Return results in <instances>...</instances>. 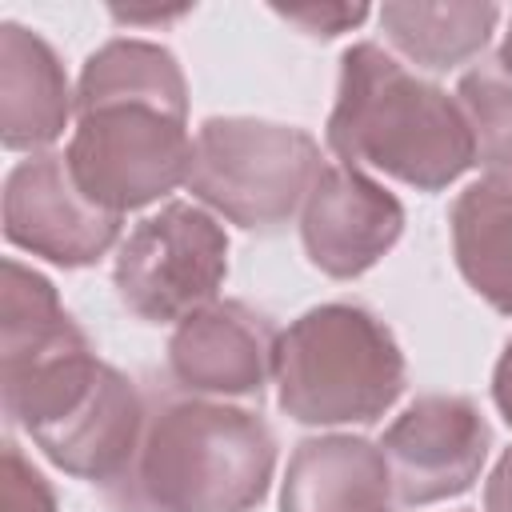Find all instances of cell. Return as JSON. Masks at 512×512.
<instances>
[{"instance_id":"1","label":"cell","mask_w":512,"mask_h":512,"mask_svg":"<svg viewBox=\"0 0 512 512\" xmlns=\"http://www.w3.org/2000/svg\"><path fill=\"white\" fill-rule=\"evenodd\" d=\"M272 472L276 432L256 408L156 388L140 444L104 500L112 512H252Z\"/></svg>"},{"instance_id":"2","label":"cell","mask_w":512,"mask_h":512,"mask_svg":"<svg viewBox=\"0 0 512 512\" xmlns=\"http://www.w3.org/2000/svg\"><path fill=\"white\" fill-rule=\"evenodd\" d=\"M324 140L340 164L384 172L416 192H444L476 164L456 96L376 40H356L340 52Z\"/></svg>"},{"instance_id":"3","label":"cell","mask_w":512,"mask_h":512,"mask_svg":"<svg viewBox=\"0 0 512 512\" xmlns=\"http://www.w3.org/2000/svg\"><path fill=\"white\" fill-rule=\"evenodd\" d=\"M276 404L296 424H376L404 392L408 364L392 328L364 304L300 312L276 340Z\"/></svg>"},{"instance_id":"4","label":"cell","mask_w":512,"mask_h":512,"mask_svg":"<svg viewBox=\"0 0 512 512\" xmlns=\"http://www.w3.org/2000/svg\"><path fill=\"white\" fill-rule=\"evenodd\" d=\"M324 160L312 132L256 116H208L192 136L188 192L244 232H276L316 184Z\"/></svg>"},{"instance_id":"5","label":"cell","mask_w":512,"mask_h":512,"mask_svg":"<svg viewBox=\"0 0 512 512\" xmlns=\"http://www.w3.org/2000/svg\"><path fill=\"white\" fill-rule=\"evenodd\" d=\"M228 280V232L196 200H168L116 248L120 304L148 324H180L220 300Z\"/></svg>"},{"instance_id":"6","label":"cell","mask_w":512,"mask_h":512,"mask_svg":"<svg viewBox=\"0 0 512 512\" xmlns=\"http://www.w3.org/2000/svg\"><path fill=\"white\" fill-rule=\"evenodd\" d=\"M64 160L92 204L124 216L188 184V120L152 104H104L76 116Z\"/></svg>"},{"instance_id":"7","label":"cell","mask_w":512,"mask_h":512,"mask_svg":"<svg viewBox=\"0 0 512 512\" xmlns=\"http://www.w3.org/2000/svg\"><path fill=\"white\" fill-rule=\"evenodd\" d=\"M396 508H428L464 496L488 460L492 428L476 400L456 392L416 396L380 436Z\"/></svg>"},{"instance_id":"8","label":"cell","mask_w":512,"mask_h":512,"mask_svg":"<svg viewBox=\"0 0 512 512\" xmlns=\"http://www.w3.org/2000/svg\"><path fill=\"white\" fill-rule=\"evenodd\" d=\"M4 240L56 268H88L120 240V216L92 204L64 152H32L4 176Z\"/></svg>"},{"instance_id":"9","label":"cell","mask_w":512,"mask_h":512,"mask_svg":"<svg viewBox=\"0 0 512 512\" xmlns=\"http://www.w3.org/2000/svg\"><path fill=\"white\" fill-rule=\"evenodd\" d=\"M404 232V204L380 180L348 164H324L300 208V244L312 268L356 280L376 268Z\"/></svg>"},{"instance_id":"10","label":"cell","mask_w":512,"mask_h":512,"mask_svg":"<svg viewBox=\"0 0 512 512\" xmlns=\"http://www.w3.org/2000/svg\"><path fill=\"white\" fill-rule=\"evenodd\" d=\"M276 324L244 300H216L168 336V376L180 392L260 400L276 372Z\"/></svg>"},{"instance_id":"11","label":"cell","mask_w":512,"mask_h":512,"mask_svg":"<svg viewBox=\"0 0 512 512\" xmlns=\"http://www.w3.org/2000/svg\"><path fill=\"white\" fill-rule=\"evenodd\" d=\"M148 396L136 388L132 376L104 364L96 384L72 404L56 424L32 436V444L68 476L92 480L100 488L116 484L140 444Z\"/></svg>"},{"instance_id":"12","label":"cell","mask_w":512,"mask_h":512,"mask_svg":"<svg viewBox=\"0 0 512 512\" xmlns=\"http://www.w3.org/2000/svg\"><path fill=\"white\" fill-rule=\"evenodd\" d=\"M76 112V92L56 48L16 24H0V144L8 152H48Z\"/></svg>"},{"instance_id":"13","label":"cell","mask_w":512,"mask_h":512,"mask_svg":"<svg viewBox=\"0 0 512 512\" xmlns=\"http://www.w3.org/2000/svg\"><path fill=\"white\" fill-rule=\"evenodd\" d=\"M392 472L384 448L352 436L328 432L308 436L292 448L280 480V512H392Z\"/></svg>"},{"instance_id":"14","label":"cell","mask_w":512,"mask_h":512,"mask_svg":"<svg viewBox=\"0 0 512 512\" xmlns=\"http://www.w3.org/2000/svg\"><path fill=\"white\" fill-rule=\"evenodd\" d=\"M452 256L468 288L512 316V176L472 180L448 212Z\"/></svg>"},{"instance_id":"15","label":"cell","mask_w":512,"mask_h":512,"mask_svg":"<svg viewBox=\"0 0 512 512\" xmlns=\"http://www.w3.org/2000/svg\"><path fill=\"white\" fill-rule=\"evenodd\" d=\"M376 20L392 56H404L424 72H452L488 48L500 8L488 0H452V4L392 0L376 12Z\"/></svg>"},{"instance_id":"16","label":"cell","mask_w":512,"mask_h":512,"mask_svg":"<svg viewBox=\"0 0 512 512\" xmlns=\"http://www.w3.org/2000/svg\"><path fill=\"white\" fill-rule=\"evenodd\" d=\"M104 104H152L188 120V80L180 60L156 40L116 36L100 44L80 68L76 116Z\"/></svg>"},{"instance_id":"17","label":"cell","mask_w":512,"mask_h":512,"mask_svg":"<svg viewBox=\"0 0 512 512\" xmlns=\"http://www.w3.org/2000/svg\"><path fill=\"white\" fill-rule=\"evenodd\" d=\"M452 96L468 120L476 164L488 176H512V76L492 56L468 68Z\"/></svg>"},{"instance_id":"18","label":"cell","mask_w":512,"mask_h":512,"mask_svg":"<svg viewBox=\"0 0 512 512\" xmlns=\"http://www.w3.org/2000/svg\"><path fill=\"white\" fill-rule=\"evenodd\" d=\"M0 508L4 512H60L56 492L44 472L20 452L16 440H4V472H0Z\"/></svg>"},{"instance_id":"19","label":"cell","mask_w":512,"mask_h":512,"mask_svg":"<svg viewBox=\"0 0 512 512\" xmlns=\"http://www.w3.org/2000/svg\"><path fill=\"white\" fill-rule=\"evenodd\" d=\"M280 20L296 24L304 36H320L332 40L340 32H352L368 20V4H292V8H272Z\"/></svg>"},{"instance_id":"20","label":"cell","mask_w":512,"mask_h":512,"mask_svg":"<svg viewBox=\"0 0 512 512\" xmlns=\"http://www.w3.org/2000/svg\"><path fill=\"white\" fill-rule=\"evenodd\" d=\"M484 512H512V448H504L484 480Z\"/></svg>"},{"instance_id":"21","label":"cell","mask_w":512,"mask_h":512,"mask_svg":"<svg viewBox=\"0 0 512 512\" xmlns=\"http://www.w3.org/2000/svg\"><path fill=\"white\" fill-rule=\"evenodd\" d=\"M492 400H496L504 424L512 428V340L504 344V352H500V360L492 368Z\"/></svg>"},{"instance_id":"22","label":"cell","mask_w":512,"mask_h":512,"mask_svg":"<svg viewBox=\"0 0 512 512\" xmlns=\"http://www.w3.org/2000/svg\"><path fill=\"white\" fill-rule=\"evenodd\" d=\"M184 12H188V8H168V12H136V8L124 12V8H112V16L124 20V24H140V20H148V24L160 20V24H164V20H176V16H184Z\"/></svg>"},{"instance_id":"23","label":"cell","mask_w":512,"mask_h":512,"mask_svg":"<svg viewBox=\"0 0 512 512\" xmlns=\"http://www.w3.org/2000/svg\"><path fill=\"white\" fill-rule=\"evenodd\" d=\"M496 64L512 76V12H508V28H504V40H500V48H496Z\"/></svg>"}]
</instances>
